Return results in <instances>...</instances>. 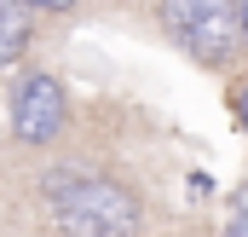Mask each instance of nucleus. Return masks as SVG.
Listing matches in <instances>:
<instances>
[{
	"label": "nucleus",
	"instance_id": "6e6552de",
	"mask_svg": "<svg viewBox=\"0 0 248 237\" xmlns=\"http://www.w3.org/2000/svg\"><path fill=\"white\" fill-rule=\"evenodd\" d=\"M237 23H243V52H248V0H237Z\"/></svg>",
	"mask_w": 248,
	"mask_h": 237
},
{
	"label": "nucleus",
	"instance_id": "f03ea898",
	"mask_svg": "<svg viewBox=\"0 0 248 237\" xmlns=\"http://www.w3.org/2000/svg\"><path fill=\"white\" fill-rule=\"evenodd\" d=\"M52 214L69 237H133L139 197L122 179H52Z\"/></svg>",
	"mask_w": 248,
	"mask_h": 237
},
{
	"label": "nucleus",
	"instance_id": "20e7f679",
	"mask_svg": "<svg viewBox=\"0 0 248 237\" xmlns=\"http://www.w3.org/2000/svg\"><path fill=\"white\" fill-rule=\"evenodd\" d=\"M29 41H35V12H29V0H0V69H12V64L23 58Z\"/></svg>",
	"mask_w": 248,
	"mask_h": 237
},
{
	"label": "nucleus",
	"instance_id": "7ed1b4c3",
	"mask_svg": "<svg viewBox=\"0 0 248 237\" xmlns=\"http://www.w3.org/2000/svg\"><path fill=\"white\" fill-rule=\"evenodd\" d=\"M63 116H69V99H63V81H58V75L35 69V75L17 81V93H12V133H17L23 145H46V139H58V133H63Z\"/></svg>",
	"mask_w": 248,
	"mask_h": 237
},
{
	"label": "nucleus",
	"instance_id": "39448f33",
	"mask_svg": "<svg viewBox=\"0 0 248 237\" xmlns=\"http://www.w3.org/2000/svg\"><path fill=\"white\" fill-rule=\"evenodd\" d=\"M81 0H29V12H41V17H69Z\"/></svg>",
	"mask_w": 248,
	"mask_h": 237
},
{
	"label": "nucleus",
	"instance_id": "0eeeda50",
	"mask_svg": "<svg viewBox=\"0 0 248 237\" xmlns=\"http://www.w3.org/2000/svg\"><path fill=\"white\" fill-rule=\"evenodd\" d=\"M225 237H248V214H237V220L225 226Z\"/></svg>",
	"mask_w": 248,
	"mask_h": 237
},
{
	"label": "nucleus",
	"instance_id": "f257e3e1",
	"mask_svg": "<svg viewBox=\"0 0 248 237\" xmlns=\"http://www.w3.org/2000/svg\"><path fill=\"white\" fill-rule=\"evenodd\" d=\"M156 17L173 47H185L202 69H225L243 52L237 0H156Z\"/></svg>",
	"mask_w": 248,
	"mask_h": 237
},
{
	"label": "nucleus",
	"instance_id": "423d86ee",
	"mask_svg": "<svg viewBox=\"0 0 248 237\" xmlns=\"http://www.w3.org/2000/svg\"><path fill=\"white\" fill-rule=\"evenodd\" d=\"M231 110H237V121H243V133H248V81L237 87V99H231Z\"/></svg>",
	"mask_w": 248,
	"mask_h": 237
}]
</instances>
